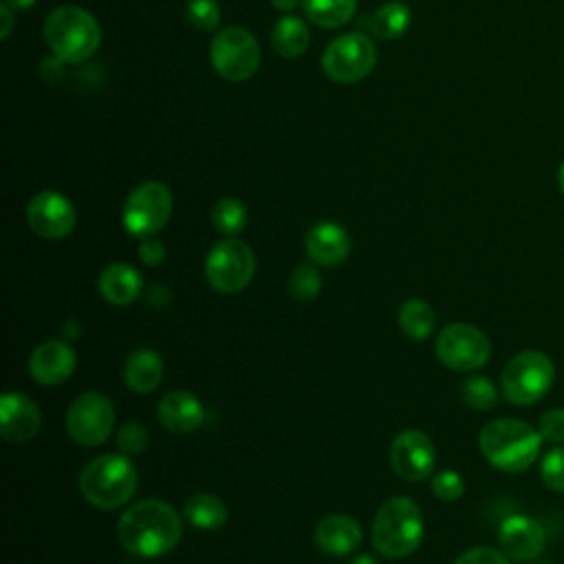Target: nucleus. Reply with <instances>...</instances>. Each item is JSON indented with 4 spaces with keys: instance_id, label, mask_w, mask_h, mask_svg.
Returning <instances> with one entry per match:
<instances>
[{
    "instance_id": "obj_1",
    "label": "nucleus",
    "mask_w": 564,
    "mask_h": 564,
    "mask_svg": "<svg viewBox=\"0 0 564 564\" xmlns=\"http://www.w3.org/2000/svg\"><path fill=\"white\" fill-rule=\"evenodd\" d=\"M181 535L183 522L176 509L159 498H145L130 505L117 522L121 546L139 557H156L172 551Z\"/></svg>"
},
{
    "instance_id": "obj_2",
    "label": "nucleus",
    "mask_w": 564,
    "mask_h": 564,
    "mask_svg": "<svg viewBox=\"0 0 564 564\" xmlns=\"http://www.w3.org/2000/svg\"><path fill=\"white\" fill-rule=\"evenodd\" d=\"M478 447L491 467L507 474H520L538 460L542 436L531 423L502 416L482 425Z\"/></svg>"
},
{
    "instance_id": "obj_3",
    "label": "nucleus",
    "mask_w": 564,
    "mask_h": 564,
    "mask_svg": "<svg viewBox=\"0 0 564 564\" xmlns=\"http://www.w3.org/2000/svg\"><path fill=\"white\" fill-rule=\"evenodd\" d=\"M44 42L64 64H82L101 44V26L95 15L77 4H62L44 20Z\"/></svg>"
},
{
    "instance_id": "obj_4",
    "label": "nucleus",
    "mask_w": 564,
    "mask_h": 564,
    "mask_svg": "<svg viewBox=\"0 0 564 564\" xmlns=\"http://www.w3.org/2000/svg\"><path fill=\"white\" fill-rule=\"evenodd\" d=\"M137 482V467L126 454H99L79 474V491L97 509L123 507L134 496Z\"/></svg>"
},
{
    "instance_id": "obj_5",
    "label": "nucleus",
    "mask_w": 564,
    "mask_h": 564,
    "mask_svg": "<svg viewBox=\"0 0 564 564\" xmlns=\"http://www.w3.org/2000/svg\"><path fill=\"white\" fill-rule=\"evenodd\" d=\"M423 540V516L408 496H392L381 502L372 522V546L388 560L408 557Z\"/></svg>"
},
{
    "instance_id": "obj_6",
    "label": "nucleus",
    "mask_w": 564,
    "mask_h": 564,
    "mask_svg": "<svg viewBox=\"0 0 564 564\" xmlns=\"http://www.w3.org/2000/svg\"><path fill=\"white\" fill-rule=\"evenodd\" d=\"M555 381V366L551 357L542 350H520L516 352L500 372L502 397L513 405L538 403Z\"/></svg>"
},
{
    "instance_id": "obj_7",
    "label": "nucleus",
    "mask_w": 564,
    "mask_h": 564,
    "mask_svg": "<svg viewBox=\"0 0 564 564\" xmlns=\"http://www.w3.org/2000/svg\"><path fill=\"white\" fill-rule=\"evenodd\" d=\"M172 192L161 181H143L128 194L121 220L130 236L145 240L165 227L172 216Z\"/></svg>"
},
{
    "instance_id": "obj_8",
    "label": "nucleus",
    "mask_w": 564,
    "mask_h": 564,
    "mask_svg": "<svg viewBox=\"0 0 564 564\" xmlns=\"http://www.w3.org/2000/svg\"><path fill=\"white\" fill-rule=\"evenodd\" d=\"M260 44L251 31L242 26L220 29L209 44V62L227 82H245L260 66Z\"/></svg>"
},
{
    "instance_id": "obj_9",
    "label": "nucleus",
    "mask_w": 564,
    "mask_h": 564,
    "mask_svg": "<svg viewBox=\"0 0 564 564\" xmlns=\"http://www.w3.org/2000/svg\"><path fill=\"white\" fill-rule=\"evenodd\" d=\"M256 273V256L240 238L218 240L205 258V280L218 293L242 291Z\"/></svg>"
},
{
    "instance_id": "obj_10",
    "label": "nucleus",
    "mask_w": 564,
    "mask_h": 564,
    "mask_svg": "<svg viewBox=\"0 0 564 564\" xmlns=\"http://www.w3.org/2000/svg\"><path fill=\"white\" fill-rule=\"evenodd\" d=\"M434 352L443 366L458 372H471L489 361L491 341L478 326L454 322L441 328Z\"/></svg>"
},
{
    "instance_id": "obj_11",
    "label": "nucleus",
    "mask_w": 564,
    "mask_h": 564,
    "mask_svg": "<svg viewBox=\"0 0 564 564\" xmlns=\"http://www.w3.org/2000/svg\"><path fill=\"white\" fill-rule=\"evenodd\" d=\"M377 64V46L364 33H344L335 37L322 55L326 77L337 84H355L372 73Z\"/></svg>"
},
{
    "instance_id": "obj_12",
    "label": "nucleus",
    "mask_w": 564,
    "mask_h": 564,
    "mask_svg": "<svg viewBox=\"0 0 564 564\" xmlns=\"http://www.w3.org/2000/svg\"><path fill=\"white\" fill-rule=\"evenodd\" d=\"M115 427L112 401L95 390L82 392L66 410V432L79 445L104 443Z\"/></svg>"
},
{
    "instance_id": "obj_13",
    "label": "nucleus",
    "mask_w": 564,
    "mask_h": 564,
    "mask_svg": "<svg viewBox=\"0 0 564 564\" xmlns=\"http://www.w3.org/2000/svg\"><path fill=\"white\" fill-rule=\"evenodd\" d=\"M26 223L40 238L59 240L75 229L77 212L64 194L42 189L26 205Z\"/></svg>"
},
{
    "instance_id": "obj_14",
    "label": "nucleus",
    "mask_w": 564,
    "mask_h": 564,
    "mask_svg": "<svg viewBox=\"0 0 564 564\" xmlns=\"http://www.w3.org/2000/svg\"><path fill=\"white\" fill-rule=\"evenodd\" d=\"M390 465L394 474L408 482L425 480L436 465L432 438L421 430H403L390 445Z\"/></svg>"
},
{
    "instance_id": "obj_15",
    "label": "nucleus",
    "mask_w": 564,
    "mask_h": 564,
    "mask_svg": "<svg viewBox=\"0 0 564 564\" xmlns=\"http://www.w3.org/2000/svg\"><path fill=\"white\" fill-rule=\"evenodd\" d=\"M498 544L505 555L513 562H529L544 551L546 533L544 527L531 516H509L498 527Z\"/></svg>"
},
{
    "instance_id": "obj_16",
    "label": "nucleus",
    "mask_w": 564,
    "mask_h": 564,
    "mask_svg": "<svg viewBox=\"0 0 564 564\" xmlns=\"http://www.w3.org/2000/svg\"><path fill=\"white\" fill-rule=\"evenodd\" d=\"M42 425L40 408L22 392H4L0 399V434L7 441H31Z\"/></svg>"
},
{
    "instance_id": "obj_17",
    "label": "nucleus",
    "mask_w": 564,
    "mask_h": 564,
    "mask_svg": "<svg viewBox=\"0 0 564 564\" xmlns=\"http://www.w3.org/2000/svg\"><path fill=\"white\" fill-rule=\"evenodd\" d=\"M77 355L70 344L48 339L42 341L29 357V375L42 386L64 383L75 372Z\"/></svg>"
},
{
    "instance_id": "obj_18",
    "label": "nucleus",
    "mask_w": 564,
    "mask_h": 564,
    "mask_svg": "<svg viewBox=\"0 0 564 564\" xmlns=\"http://www.w3.org/2000/svg\"><path fill=\"white\" fill-rule=\"evenodd\" d=\"M308 258L319 267H337L350 253V236L348 231L333 220L315 223L306 231L304 240Z\"/></svg>"
},
{
    "instance_id": "obj_19",
    "label": "nucleus",
    "mask_w": 564,
    "mask_h": 564,
    "mask_svg": "<svg viewBox=\"0 0 564 564\" xmlns=\"http://www.w3.org/2000/svg\"><path fill=\"white\" fill-rule=\"evenodd\" d=\"M156 414H159L161 425L174 434H189V432L198 430L205 421L203 403L187 390L167 392L159 401Z\"/></svg>"
},
{
    "instance_id": "obj_20",
    "label": "nucleus",
    "mask_w": 564,
    "mask_h": 564,
    "mask_svg": "<svg viewBox=\"0 0 564 564\" xmlns=\"http://www.w3.org/2000/svg\"><path fill=\"white\" fill-rule=\"evenodd\" d=\"M361 538L359 522L344 513L324 516L313 531L317 549L326 555H348L361 544Z\"/></svg>"
},
{
    "instance_id": "obj_21",
    "label": "nucleus",
    "mask_w": 564,
    "mask_h": 564,
    "mask_svg": "<svg viewBox=\"0 0 564 564\" xmlns=\"http://www.w3.org/2000/svg\"><path fill=\"white\" fill-rule=\"evenodd\" d=\"M97 289L106 302H110L115 306H123V304L134 302L141 295L143 280H141V273L132 264L112 262L101 271V275L97 280Z\"/></svg>"
},
{
    "instance_id": "obj_22",
    "label": "nucleus",
    "mask_w": 564,
    "mask_h": 564,
    "mask_svg": "<svg viewBox=\"0 0 564 564\" xmlns=\"http://www.w3.org/2000/svg\"><path fill=\"white\" fill-rule=\"evenodd\" d=\"M163 379V359L150 348H137L123 364V381L130 390L148 394L159 388Z\"/></svg>"
},
{
    "instance_id": "obj_23",
    "label": "nucleus",
    "mask_w": 564,
    "mask_h": 564,
    "mask_svg": "<svg viewBox=\"0 0 564 564\" xmlns=\"http://www.w3.org/2000/svg\"><path fill=\"white\" fill-rule=\"evenodd\" d=\"M311 44L308 26L297 15H282L271 29V46L278 55L286 59H295L306 53Z\"/></svg>"
},
{
    "instance_id": "obj_24",
    "label": "nucleus",
    "mask_w": 564,
    "mask_h": 564,
    "mask_svg": "<svg viewBox=\"0 0 564 564\" xmlns=\"http://www.w3.org/2000/svg\"><path fill=\"white\" fill-rule=\"evenodd\" d=\"M183 516L192 527L214 531V529L225 527V522L229 518V511H227V505L218 496H214V494H194L185 500Z\"/></svg>"
},
{
    "instance_id": "obj_25",
    "label": "nucleus",
    "mask_w": 564,
    "mask_h": 564,
    "mask_svg": "<svg viewBox=\"0 0 564 564\" xmlns=\"http://www.w3.org/2000/svg\"><path fill=\"white\" fill-rule=\"evenodd\" d=\"M410 20H412L410 7L405 2L392 0V2L381 4L372 13L370 31H372V35H377L381 40H397V37H401L408 31Z\"/></svg>"
},
{
    "instance_id": "obj_26",
    "label": "nucleus",
    "mask_w": 564,
    "mask_h": 564,
    "mask_svg": "<svg viewBox=\"0 0 564 564\" xmlns=\"http://www.w3.org/2000/svg\"><path fill=\"white\" fill-rule=\"evenodd\" d=\"M397 319H399L401 330L410 339H427L432 335V330H434V324H436L434 308L425 300H419V297L405 300L399 306Z\"/></svg>"
},
{
    "instance_id": "obj_27",
    "label": "nucleus",
    "mask_w": 564,
    "mask_h": 564,
    "mask_svg": "<svg viewBox=\"0 0 564 564\" xmlns=\"http://www.w3.org/2000/svg\"><path fill=\"white\" fill-rule=\"evenodd\" d=\"M302 9L313 24L335 29L355 15L357 0H302Z\"/></svg>"
},
{
    "instance_id": "obj_28",
    "label": "nucleus",
    "mask_w": 564,
    "mask_h": 564,
    "mask_svg": "<svg viewBox=\"0 0 564 564\" xmlns=\"http://www.w3.org/2000/svg\"><path fill=\"white\" fill-rule=\"evenodd\" d=\"M209 216H212V225L227 238H236L247 227V220H249V214L242 200L231 196L218 198Z\"/></svg>"
},
{
    "instance_id": "obj_29",
    "label": "nucleus",
    "mask_w": 564,
    "mask_h": 564,
    "mask_svg": "<svg viewBox=\"0 0 564 564\" xmlns=\"http://www.w3.org/2000/svg\"><path fill=\"white\" fill-rule=\"evenodd\" d=\"M458 392H460L463 403L471 410H478V412L491 410L498 403V397H500L498 386L485 375H471V377L463 379Z\"/></svg>"
},
{
    "instance_id": "obj_30",
    "label": "nucleus",
    "mask_w": 564,
    "mask_h": 564,
    "mask_svg": "<svg viewBox=\"0 0 564 564\" xmlns=\"http://www.w3.org/2000/svg\"><path fill=\"white\" fill-rule=\"evenodd\" d=\"M322 291V275L315 264L300 262L289 275V293L295 300H313Z\"/></svg>"
},
{
    "instance_id": "obj_31",
    "label": "nucleus",
    "mask_w": 564,
    "mask_h": 564,
    "mask_svg": "<svg viewBox=\"0 0 564 564\" xmlns=\"http://www.w3.org/2000/svg\"><path fill=\"white\" fill-rule=\"evenodd\" d=\"M542 482L557 494H564V445H553L540 460Z\"/></svg>"
},
{
    "instance_id": "obj_32",
    "label": "nucleus",
    "mask_w": 564,
    "mask_h": 564,
    "mask_svg": "<svg viewBox=\"0 0 564 564\" xmlns=\"http://www.w3.org/2000/svg\"><path fill=\"white\" fill-rule=\"evenodd\" d=\"M185 15L198 31H214L220 22V7L216 0H189Z\"/></svg>"
},
{
    "instance_id": "obj_33",
    "label": "nucleus",
    "mask_w": 564,
    "mask_h": 564,
    "mask_svg": "<svg viewBox=\"0 0 564 564\" xmlns=\"http://www.w3.org/2000/svg\"><path fill=\"white\" fill-rule=\"evenodd\" d=\"M148 443H150L148 427L137 421L123 423L117 432V445H119L121 454H126V456H137L141 452H145Z\"/></svg>"
},
{
    "instance_id": "obj_34",
    "label": "nucleus",
    "mask_w": 564,
    "mask_h": 564,
    "mask_svg": "<svg viewBox=\"0 0 564 564\" xmlns=\"http://www.w3.org/2000/svg\"><path fill=\"white\" fill-rule=\"evenodd\" d=\"M432 494L443 502H454L465 494V480L454 469H443L432 478Z\"/></svg>"
},
{
    "instance_id": "obj_35",
    "label": "nucleus",
    "mask_w": 564,
    "mask_h": 564,
    "mask_svg": "<svg viewBox=\"0 0 564 564\" xmlns=\"http://www.w3.org/2000/svg\"><path fill=\"white\" fill-rule=\"evenodd\" d=\"M538 432L542 441H549L551 445H562L564 443V408L546 410L538 421Z\"/></svg>"
},
{
    "instance_id": "obj_36",
    "label": "nucleus",
    "mask_w": 564,
    "mask_h": 564,
    "mask_svg": "<svg viewBox=\"0 0 564 564\" xmlns=\"http://www.w3.org/2000/svg\"><path fill=\"white\" fill-rule=\"evenodd\" d=\"M454 564H513V560L494 546H474L460 553Z\"/></svg>"
},
{
    "instance_id": "obj_37",
    "label": "nucleus",
    "mask_w": 564,
    "mask_h": 564,
    "mask_svg": "<svg viewBox=\"0 0 564 564\" xmlns=\"http://www.w3.org/2000/svg\"><path fill=\"white\" fill-rule=\"evenodd\" d=\"M139 258H141V262L148 264V267L161 264V262L165 260V247H163V242L156 240L154 236L141 240V245H139Z\"/></svg>"
},
{
    "instance_id": "obj_38",
    "label": "nucleus",
    "mask_w": 564,
    "mask_h": 564,
    "mask_svg": "<svg viewBox=\"0 0 564 564\" xmlns=\"http://www.w3.org/2000/svg\"><path fill=\"white\" fill-rule=\"evenodd\" d=\"M170 300H172V295H170L167 286H163V284H154V286L150 289V293H148V302H150L154 308L167 306Z\"/></svg>"
},
{
    "instance_id": "obj_39",
    "label": "nucleus",
    "mask_w": 564,
    "mask_h": 564,
    "mask_svg": "<svg viewBox=\"0 0 564 564\" xmlns=\"http://www.w3.org/2000/svg\"><path fill=\"white\" fill-rule=\"evenodd\" d=\"M0 15H2V40H7L9 35H11V29H13V24H15V20H13V9L7 4V2H2L0 4Z\"/></svg>"
},
{
    "instance_id": "obj_40",
    "label": "nucleus",
    "mask_w": 564,
    "mask_h": 564,
    "mask_svg": "<svg viewBox=\"0 0 564 564\" xmlns=\"http://www.w3.org/2000/svg\"><path fill=\"white\" fill-rule=\"evenodd\" d=\"M271 4L278 11H293L295 7H302V0H271Z\"/></svg>"
},
{
    "instance_id": "obj_41",
    "label": "nucleus",
    "mask_w": 564,
    "mask_h": 564,
    "mask_svg": "<svg viewBox=\"0 0 564 564\" xmlns=\"http://www.w3.org/2000/svg\"><path fill=\"white\" fill-rule=\"evenodd\" d=\"M13 11H26L35 4V0H4Z\"/></svg>"
},
{
    "instance_id": "obj_42",
    "label": "nucleus",
    "mask_w": 564,
    "mask_h": 564,
    "mask_svg": "<svg viewBox=\"0 0 564 564\" xmlns=\"http://www.w3.org/2000/svg\"><path fill=\"white\" fill-rule=\"evenodd\" d=\"M350 564H377V562L370 555H357Z\"/></svg>"
},
{
    "instance_id": "obj_43",
    "label": "nucleus",
    "mask_w": 564,
    "mask_h": 564,
    "mask_svg": "<svg viewBox=\"0 0 564 564\" xmlns=\"http://www.w3.org/2000/svg\"><path fill=\"white\" fill-rule=\"evenodd\" d=\"M557 185H560V192L564 194V161L560 165V172H557Z\"/></svg>"
}]
</instances>
